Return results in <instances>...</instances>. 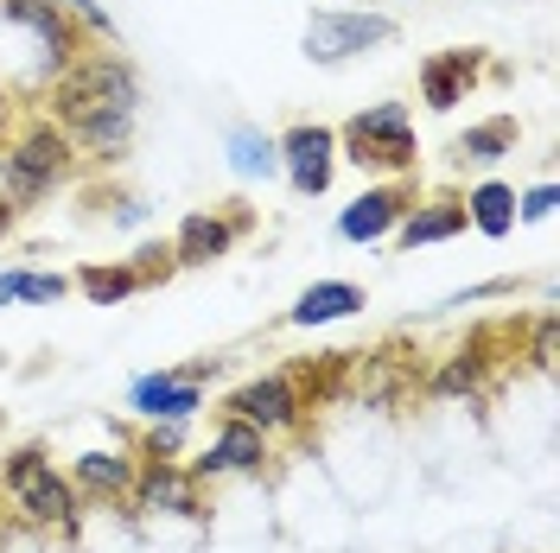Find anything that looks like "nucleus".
<instances>
[{"label":"nucleus","instance_id":"obj_1","mask_svg":"<svg viewBox=\"0 0 560 553\" xmlns=\"http://www.w3.org/2000/svg\"><path fill=\"white\" fill-rule=\"evenodd\" d=\"M51 108H58V128L70 134V146L115 160L128 140H135V108H140V83L121 58H83L51 83Z\"/></svg>","mask_w":560,"mask_h":553},{"label":"nucleus","instance_id":"obj_2","mask_svg":"<svg viewBox=\"0 0 560 553\" xmlns=\"http://www.w3.org/2000/svg\"><path fill=\"white\" fill-rule=\"evenodd\" d=\"M0 490H7V503L20 509V521L51 528V534H77V503H83V496L70 490V478L38 446H20L0 464Z\"/></svg>","mask_w":560,"mask_h":553},{"label":"nucleus","instance_id":"obj_3","mask_svg":"<svg viewBox=\"0 0 560 553\" xmlns=\"http://www.w3.org/2000/svg\"><path fill=\"white\" fill-rule=\"evenodd\" d=\"M338 153L350 166H370V173H415L420 140H415V115L408 103H376L363 115H350L338 128Z\"/></svg>","mask_w":560,"mask_h":553},{"label":"nucleus","instance_id":"obj_4","mask_svg":"<svg viewBox=\"0 0 560 553\" xmlns=\"http://www.w3.org/2000/svg\"><path fill=\"white\" fill-rule=\"evenodd\" d=\"M70 134L58 121H26L20 134L7 140V160H0V185H7V198L13 204H38L58 178L70 173Z\"/></svg>","mask_w":560,"mask_h":553},{"label":"nucleus","instance_id":"obj_5","mask_svg":"<svg viewBox=\"0 0 560 553\" xmlns=\"http://www.w3.org/2000/svg\"><path fill=\"white\" fill-rule=\"evenodd\" d=\"M306 58L313 64H345V58H363L376 45H395V20L388 13H345V7H325L306 20Z\"/></svg>","mask_w":560,"mask_h":553},{"label":"nucleus","instance_id":"obj_6","mask_svg":"<svg viewBox=\"0 0 560 553\" xmlns=\"http://www.w3.org/2000/svg\"><path fill=\"white\" fill-rule=\"evenodd\" d=\"M306 408H313L306 388H300V376H287V369L243 381V388H230V401H223V414L230 420H248V426H261V433H287V426H300Z\"/></svg>","mask_w":560,"mask_h":553},{"label":"nucleus","instance_id":"obj_7","mask_svg":"<svg viewBox=\"0 0 560 553\" xmlns=\"http://www.w3.org/2000/svg\"><path fill=\"white\" fill-rule=\"evenodd\" d=\"M275 146H280V173L293 178L300 198L331 191V173H338V128H325V121H300V128H287Z\"/></svg>","mask_w":560,"mask_h":553},{"label":"nucleus","instance_id":"obj_8","mask_svg":"<svg viewBox=\"0 0 560 553\" xmlns=\"http://www.w3.org/2000/svg\"><path fill=\"white\" fill-rule=\"evenodd\" d=\"M248 210H191L185 223H178V236L166 248H173L178 268H210V261H223L230 248L248 236Z\"/></svg>","mask_w":560,"mask_h":553},{"label":"nucleus","instance_id":"obj_9","mask_svg":"<svg viewBox=\"0 0 560 553\" xmlns=\"http://www.w3.org/2000/svg\"><path fill=\"white\" fill-rule=\"evenodd\" d=\"M268 464V433L261 426H248V420H230L217 426V439L205 446V458L191 464V478L205 484V478H236V471H261Z\"/></svg>","mask_w":560,"mask_h":553},{"label":"nucleus","instance_id":"obj_10","mask_svg":"<svg viewBox=\"0 0 560 553\" xmlns=\"http://www.w3.org/2000/svg\"><path fill=\"white\" fill-rule=\"evenodd\" d=\"M408 204H415V185H376V191H363L357 204L338 210V236H345V243H383L388 230L408 216Z\"/></svg>","mask_w":560,"mask_h":553},{"label":"nucleus","instance_id":"obj_11","mask_svg":"<svg viewBox=\"0 0 560 553\" xmlns=\"http://www.w3.org/2000/svg\"><path fill=\"white\" fill-rule=\"evenodd\" d=\"M135 509H173V516H205V496H198V478L178 471L173 458H147L135 471Z\"/></svg>","mask_w":560,"mask_h":553},{"label":"nucleus","instance_id":"obj_12","mask_svg":"<svg viewBox=\"0 0 560 553\" xmlns=\"http://www.w3.org/2000/svg\"><path fill=\"white\" fill-rule=\"evenodd\" d=\"M128 408L147 420H191L205 408V388L185 376V369H160V376H140L128 388Z\"/></svg>","mask_w":560,"mask_h":553},{"label":"nucleus","instance_id":"obj_13","mask_svg":"<svg viewBox=\"0 0 560 553\" xmlns=\"http://www.w3.org/2000/svg\"><path fill=\"white\" fill-rule=\"evenodd\" d=\"M478 70H485V51H433L427 64H420V103L427 108H458L465 103V90L478 83Z\"/></svg>","mask_w":560,"mask_h":553},{"label":"nucleus","instance_id":"obj_14","mask_svg":"<svg viewBox=\"0 0 560 553\" xmlns=\"http://www.w3.org/2000/svg\"><path fill=\"white\" fill-rule=\"evenodd\" d=\"M401 248H427V243H453L465 236V204L458 198H427V204H408V216L395 223Z\"/></svg>","mask_w":560,"mask_h":553},{"label":"nucleus","instance_id":"obj_15","mask_svg":"<svg viewBox=\"0 0 560 553\" xmlns=\"http://www.w3.org/2000/svg\"><path fill=\"white\" fill-rule=\"evenodd\" d=\"M350 311H363V286H350V280H318V286L300 293V306L287 311V325L313 331V325H338Z\"/></svg>","mask_w":560,"mask_h":553},{"label":"nucleus","instance_id":"obj_16","mask_svg":"<svg viewBox=\"0 0 560 553\" xmlns=\"http://www.w3.org/2000/svg\"><path fill=\"white\" fill-rule=\"evenodd\" d=\"M135 458L128 451H83L77 471H70V490L77 496H128L135 490Z\"/></svg>","mask_w":560,"mask_h":553},{"label":"nucleus","instance_id":"obj_17","mask_svg":"<svg viewBox=\"0 0 560 553\" xmlns=\"http://www.w3.org/2000/svg\"><path fill=\"white\" fill-rule=\"evenodd\" d=\"M458 204H465V223H471L478 236H490V243L516 230V191H510V185H497V178H485L478 191H465Z\"/></svg>","mask_w":560,"mask_h":553},{"label":"nucleus","instance_id":"obj_18","mask_svg":"<svg viewBox=\"0 0 560 553\" xmlns=\"http://www.w3.org/2000/svg\"><path fill=\"white\" fill-rule=\"evenodd\" d=\"M70 286H77L90 306H121V299H135L147 280L135 274V261H108V268H103V261H90V268H77V274H70Z\"/></svg>","mask_w":560,"mask_h":553},{"label":"nucleus","instance_id":"obj_19","mask_svg":"<svg viewBox=\"0 0 560 553\" xmlns=\"http://www.w3.org/2000/svg\"><path fill=\"white\" fill-rule=\"evenodd\" d=\"M223 153H230V173L236 178H275L280 173V146L261 128H230Z\"/></svg>","mask_w":560,"mask_h":553},{"label":"nucleus","instance_id":"obj_20","mask_svg":"<svg viewBox=\"0 0 560 553\" xmlns=\"http://www.w3.org/2000/svg\"><path fill=\"white\" fill-rule=\"evenodd\" d=\"M516 140H523V128L510 121V115H490V121H478V128H465L458 134V160H471V166H490V160H503V153H516Z\"/></svg>","mask_w":560,"mask_h":553},{"label":"nucleus","instance_id":"obj_21","mask_svg":"<svg viewBox=\"0 0 560 553\" xmlns=\"http://www.w3.org/2000/svg\"><path fill=\"white\" fill-rule=\"evenodd\" d=\"M485 369H490V331H478V338H471V344H458L453 363L433 376V395H478Z\"/></svg>","mask_w":560,"mask_h":553},{"label":"nucleus","instance_id":"obj_22","mask_svg":"<svg viewBox=\"0 0 560 553\" xmlns=\"http://www.w3.org/2000/svg\"><path fill=\"white\" fill-rule=\"evenodd\" d=\"M65 293H70V274H26V268L0 274V306H58Z\"/></svg>","mask_w":560,"mask_h":553},{"label":"nucleus","instance_id":"obj_23","mask_svg":"<svg viewBox=\"0 0 560 553\" xmlns=\"http://www.w3.org/2000/svg\"><path fill=\"white\" fill-rule=\"evenodd\" d=\"M58 7H70V13H77V20H83V26H90L96 38H115V20H108L96 0H58Z\"/></svg>","mask_w":560,"mask_h":553},{"label":"nucleus","instance_id":"obj_24","mask_svg":"<svg viewBox=\"0 0 560 553\" xmlns=\"http://www.w3.org/2000/svg\"><path fill=\"white\" fill-rule=\"evenodd\" d=\"M555 210V185H535L528 198H516V223H541Z\"/></svg>","mask_w":560,"mask_h":553},{"label":"nucleus","instance_id":"obj_25","mask_svg":"<svg viewBox=\"0 0 560 553\" xmlns=\"http://www.w3.org/2000/svg\"><path fill=\"white\" fill-rule=\"evenodd\" d=\"M178 426H185V420H153V433H147V458H173L178 451Z\"/></svg>","mask_w":560,"mask_h":553},{"label":"nucleus","instance_id":"obj_26","mask_svg":"<svg viewBox=\"0 0 560 553\" xmlns=\"http://www.w3.org/2000/svg\"><path fill=\"white\" fill-rule=\"evenodd\" d=\"M528 363H535V369H555V318H541V325H535V344H528Z\"/></svg>","mask_w":560,"mask_h":553},{"label":"nucleus","instance_id":"obj_27","mask_svg":"<svg viewBox=\"0 0 560 553\" xmlns=\"http://www.w3.org/2000/svg\"><path fill=\"white\" fill-rule=\"evenodd\" d=\"M0 121H7V103H0Z\"/></svg>","mask_w":560,"mask_h":553}]
</instances>
